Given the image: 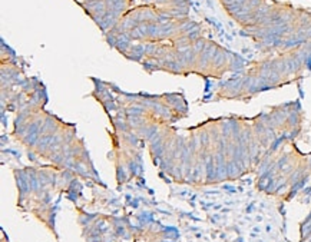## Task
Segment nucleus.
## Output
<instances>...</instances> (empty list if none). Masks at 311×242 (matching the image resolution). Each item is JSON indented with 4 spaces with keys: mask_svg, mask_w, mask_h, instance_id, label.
I'll return each instance as SVG.
<instances>
[{
    "mask_svg": "<svg viewBox=\"0 0 311 242\" xmlns=\"http://www.w3.org/2000/svg\"><path fill=\"white\" fill-rule=\"evenodd\" d=\"M119 98L109 93L103 102L116 133L125 141L156 136L172 142H148L149 145H178L182 151H194L208 169L228 175H241L260 160L282 137H297L301 132L304 112L300 102H287L254 118L228 116L209 119L195 128L186 129L188 135H176L168 128L171 120L186 115V102L182 95H128Z\"/></svg>",
    "mask_w": 311,
    "mask_h": 242,
    "instance_id": "obj_1",
    "label": "nucleus"
},
{
    "mask_svg": "<svg viewBox=\"0 0 311 242\" xmlns=\"http://www.w3.org/2000/svg\"><path fill=\"white\" fill-rule=\"evenodd\" d=\"M109 43L122 54L143 67L166 70L175 75L196 73L205 77H222L241 72L245 65L241 56L205 39L191 19L168 17L153 7L129 11L110 29Z\"/></svg>",
    "mask_w": 311,
    "mask_h": 242,
    "instance_id": "obj_2",
    "label": "nucleus"
},
{
    "mask_svg": "<svg viewBox=\"0 0 311 242\" xmlns=\"http://www.w3.org/2000/svg\"><path fill=\"white\" fill-rule=\"evenodd\" d=\"M221 3L260 46L264 57L311 56V10L275 0H221Z\"/></svg>",
    "mask_w": 311,
    "mask_h": 242,
    "instance_id": "obj_3",
    "label": "nucleus"
}]
</instances>
